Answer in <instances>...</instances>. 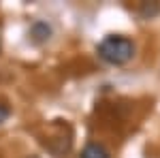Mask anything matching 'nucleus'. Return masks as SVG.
I'll return each mask as SVG.
<instances>
[{"label":"nucleus","instance_id":"obj_1","mask_svg":"<svg viewBox=\"0 0 160 158\" xmlns=\"http://www.w3.org/2000/svg\"><path fill=\"white\" fill-rule=\"evenodd\" d=\"M96 51H98V58L102 62L113 64V66H122V64L132 60L135 43L128 37H122V34H109L98 43Z\"/></svg>","mask_w":160,"mask_h":158},{"label":"nucleus","instance_id":"obj_2","mask_svg":"<svg viewBox=\"0 0 160 158\" xmlns=\"http://www.w3.org/2000/svg\"><path fill=\"white\" fill-rule=\"evenodd\" d=\"M81 158H109V152L105 150V145H100L96 141H90L81 150Z\"/></svg>","mask_w":160,"mask_h":158},{"label":"nucleus","instance_id":"obj_3","mask_svg":"<svg viewBox=\"0 0 160 158\" xmlns=\"http://www.w3.org/2000/svg\"><path fill=\"white\" fill-rule=\"evenodd\" d=\"M30 34H32V38L37 41V43H43V41H47L51 34V28L45 22H37V24L32 26V30H30Z\"/></svg>","mask_w":160,"mask_h":158},{"label":"nucleus","instance_id":"obj_4","mask_svg":"<svg viewBox=\"0 0 160 158\" xmlns=\"http://www.w3.org/2000/svg\"><path fill=\"white\" fill-rule=\"evenodd\" d=\"M160 13V7L158 4H148V2H143L141 4V15L143 17H148V19H152L154 15H158Z\"/></svg>","mask_w":160,"mask_h":158},{"label":"nucleus","instance_id":"obj_5","mask_svg":"<svg viewBox=\"0 0 160 158\" xmlns=\"http://www.w3.org/2000/svg\"><path fill=\"white\" fill-rule=\"evenodd\" d=\"M0 49H2V26H0Z\"/></svg>","mask_w":160,"mask_h":158}]
</instances>
